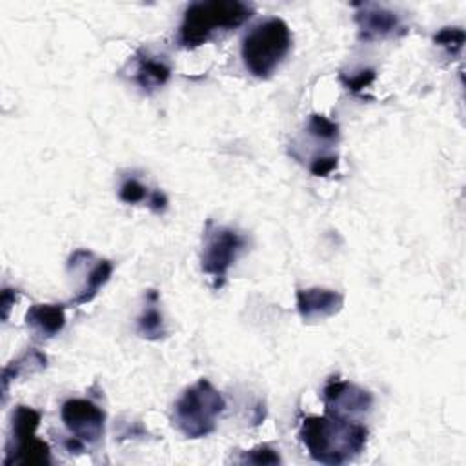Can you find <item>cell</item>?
<instances>
[{"label": "cell", "mask_w": 466, "mask_h": 466, "mask_svg": "<svg viewBox=\"0 0 466 466\" xmlns=\"http://www.w3.org/2000/svg\"><path fill=\"white\" fill-rule=\"evenodd\" d=\"M299 437L313 461L337 466L351 461L364 450L368 430L351 417L326 411L322 417H306Z\"/></svg>", "instance_id": "obj_1"}, {"label": "cell", "mask_w": 466, "mask_h": 466, "mask_svg": "<svg viewBox=\"0 0 466 466\" xmlns=\"http://www.w3.org/2000/svg\"><path fill=\"white\" fill-rule=\"evenodd\" d=\"M253 7L238 0H209L187 5L180 29L178 44L186 49L206 44L218 31H231L249 20Z\"/></svg>", "instance_id": "obj_2"}, {"label": "cell", "mask_w": 466, "mask_h": 466, "mask_svg": "<svg viewBox=\"0 0 466 466\" xmlns=\"http://www.w3.org/2000/svg\"><path fill=\"white\" fill-rule=\"evenodd\" d=\"M291 49V31L282 18H266L242 38L240 55L246 69L257 78L271 76Z\"/></svg>", "instance_id": "obj_3"}, {"label": "cell", "mask_w": 466, "mask_h": 466, "mask_svg": "<svg viewBox=\"0 0 466 466\" xmlns=\"http://www.w3.org/2000/svg\"><path fill=\"white\" fill-rule=\"evenodd\" d=\"M224 408L226 400L220 391L208 379H198L175 402L171 420L184 437L200 439L215 430Z\"/></svg>", "instance_id": "obj_4"}, {"label": "cell", "mask_w": 466, "mask_h": 466, "mask_svg": "<svg viewBox=\"0 0 466 466\" xmlns=\"http://www.w3.org/2000/svg\"><path fill=\"white\" fill-rule=\"evenodd\" d=\"M246 237L237 229L218 226L213 220L206 222L200 268L213 280V289H220L226 284L229 268L237 260V257L246 249Z\"/></svg>", "instance_id": "obj_5"}, {"label": "cell", "mask_w": 466, "mask_h": 466, "mask_svg": "<svg viewBox=\"0 0 466 466\" xmlns=\"http://www.w3.org/2000/svg\"><path fill=\"white\" fill-rule=\"evenodd\" d=\"M42 413L29 406H16L11 417V435L5 444L4 466L49 464V446L36 437Z\"/></svg>", "instance_id": "obj_6"}, {"label": "cell", "mask_w": 466, "mask_h": 466, "mask_svg": "<svg viewBox=\"0 0 466 466\" xmlns=\"http://www.w3.org/2000/svg\"><path fill=\"white\" fill-rule=\"evenodd\" d=\"M62 422L71 437L82 441L86 446L98 444L104 435V411L87 399H67L60 408Z\"/></svg>", "instance_id": "obj_7"}, {"label": "cell", "mask_w": 466, "mask_h": 466, "mask_svg": "<svg viewBox=\"0 0 466 466\" xmlns=\"http://www.w3.org/2000/svg\"><path fill=\"white\" fill-rule=\"evenodd\" d=\"M322 402L326 406V411L344 417H355L370 411L373 404V395L353 382H348L340 377H331L322 388Z\"/></svg>", "instance_id": "obj_8"}, {"label": "cell", "mask_w": 466, "mask_h": 466, "mask_svg": "<svg viewBox=\"0 0 466 466\" xmlns=\"http://www.w3.org/2000/svg\"><path fill=\"white\" fill-rule=\"evenodd\" d=\"M355 7L359 9L355 13V22L359 25L360 38L368 42L393 36L399 29H402L399 15L390 9L375 4H355Z\"/></svg>", "instance_id": "obj_9"}, {"label": "cell", "mask_w": 466, "mask_h": 466, "mask_svg": "<svg viewBox=\"0 0 466 466\" xmlns=\"http://www.w3.org/2000/svg\"><path fill=\"white\" fill-rule=\"evenodd\" d=\"M344 295L326 288H308L297 291V309L306 322L324 320L342 309Z\"/></svg>", "instance_id": "obj_10"}, {"label": "cell", "mask_w": 466, "mask_h": 466, "mask_svg": "<svg viewBox=\"0 0 466 466\" xmlns=\"http://www.w3.org/2000/svg\"><path fill=\"white\" fill-rule=\"evenodd\" d=\"M27 326L42 339H49L62 331L66 324L64 304H33L25 313Z\"/></svg>", "instance_id": "obj_11"}, {"label": "cell", "mask_w": 466, "mask_h": 466, "mask_svg": "<svg viewBox=\"0 0 466 466\" xmlns=\"http://www.w3.org/2000/svg\"><path fill=\"white\" fill-rule=\"evenodd\" d=\"M135 62H137L135 80L146 91H153V89L164 86L171 76L169 64L164 58L153 56L144 49H140L137 53Z\"/></svg>", "instance_id": "obj_12"}, {"label": "cell", "mask_w": 466, "mask_h": 466, "mask_svg": "<svg viewBox=\"0 0 466 466\" xmlns=\"http://www.w3.org/2000/svg\"><path fill=\"white\" fill-rule=\"evenodd\" d=\"M137 331L149 340H158L166 335L164 317L158 309V293L155 289L147 291L146 297V308L137 319Z\"/></svg>", "instance_id": "obj_13"}, {"label": "cell", "mask_w": 466, "mask_h": 466, "mask_svg": "<svg viewBox=\"0 0 466 466\" xmlns=\"http://www.w3.org/2000/svg\"><path fill=\"white\" fill-rule=\"evenodd\" d=\"M46 355L38 350H29L24 355H20L16 360L9 362L4 370H2V391L4 397L7 395L9 390V382L13 379H18L22 373H31V371H40L46 368Z\"/></svg>", "instance_id": "obj_14"}, {"label": "cell", "mask_w": 466, "mask_h": 466, "mask_svg": "<svg viewBox=\"0 0 466 466\" xmlns=\"http://www.w3.org/2000/svg\"><path fill=\"white\" fill-rule=\"evenodd\" d=\"M111 273H113V264L109 260H98L87 273V279H86L82 289L78 291V295L75 299H71L69 306H80V304L91 302L96 297L98 289L109 280Z\"/></svg>", "instance_id": "obj_15"}, {"label": "cell", "mask_w": 466, "mask_h": 466, "mask_svg": "<svg viewBox=\"0 0 466 466\" xmlns=\"http://www.w3.org/2000/svg\"><path fill=\"white\" fill-rule=\"evenodd\" d=\"M308 133L324 142H335L339 138V124L331 118L313 113L308 120Z\"/></svg>", "instance_id": "obj_16"}, {"label": "cell", "mask_w": 466, "mask_h": 466, "mask_svg": "<svg viewBox=\"0 0 466 466\" xmlns=\"http://www.w3.org/2000/svg\"><path fill=\"white\" fill-rule=\"evenodd\" d=\"M464 38L466 36L461 27H444L433 36L435 44L444 47L448 55H457L464 46Z\"/></svg>", "instance_id": "obj_17"}, {"label": "cell", "mask_w": 466, "mask_h": 466, "mask_svg": "<svg viewBox=\"0 0 466 466\" xmlns=\"http://www.w3.org/2000/svg\"><path fill=\"white\" fill-rule=\"evenodd\" d=\"M118 197L126 204H138V202H144L146 198H149V191L137 178H127L122 182Z\"/></svg>", "instance_id": "obj_18"}, {"label": "cell", "mask_w": 466, "mask_h": 466, "mask_svg": "<svg viewBox=\"0 0 466 466\" xmlns=\"http://www.w3.org/2000/svg\"><path fill=\"white\" fill-rule=\"evenodd\" d=\"M240 462H248V464H279L280 457L277 453V450L269 448L268 444L257 446L249 451H244L240 457Z\"/></svg>", "instance_id": "obj_19"}, {"label": "cell", "mask_w": 466, "mask_h": 466, "mask_svg": "<svg viewBox=\"0 0 466 466\" xmlns=\"http://www.w3.org/2000/svg\"><path fill=\"white\" fill-rule=\"evenodd\" d=\"M375 80V71L373 69H362L355 75H340V82L344 84L346 89H350L351 93H359L364 87H368L371 82Z\"/></svg>", "instance_id": "obj_20"}, {"label": "cell", "mask_w": 466, "mask_h": 466, "mask_svg": "<svg viewBox=\"0 0 466 466\" xmlns=\"http://www.w3.org/2000/svg\"><path fill=\"white\" fill-rule=\"evenodd\" d=\"M337 166H339V158L335 155H320L311 160L309 171L315 177H328L333 169H337Z\"/></svg>", "instance_id": "obj_21"}, {"label": "cell", "mask_w": 466, "mask_h": 466, "mask_svg": "<svg viewBox=\"0 0 466 466\" xmlns=\"http://www.w3.org/2000/svg\"><path fill=\"white\" fill-rule=\"evenodd\" d=\"M147 202H149V208L153 211H157V213H160V211H164L167 208V198H166V195L162 191H151Z\"/></svg>", "instance_id": "obj_22"}, {"label": "cell", "mask_w": 466, "mask_h": 466, "mask_svg": "<svg viewBox=\"0 0 466 466\" xmlns=\"http://www.w3.org/2000/svg\"><path fill=\"white\" fill-rule=\"evenodd\" d=\"M15 299H16V291L9 289V288H4V291H2V317H4V320L9 317V308H11V304H15Z\"/></svg>", "instance_id": "obj_23"}]
</instances>
